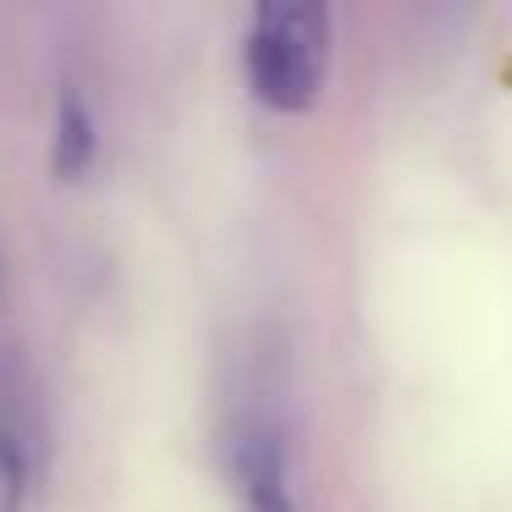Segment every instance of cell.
<instances>
[{"instance_id": "obj_4", "label": "cell", "mask_w": 512, "mask_h": 512, "mask_svg": "<svg viewBox=\"0 0 512 512\" xmlns=\"http://www.w3.org/2000/svg\"><path fill=\"white\" fill-rule=\"evenodd\" d=\"M28 507V457L6 424H0V512H23Z\"/></svg>"}, {"instance_id": "obj_3", "label": "cell", "mask_w": 512, "mask_h": 512, "mask_svg": "<svg viewBox=\"0 0 512 512\" xmlns=\"http://www.w3.org/2000/svg\"><path fill=\"white\" fill-rule=\"evenodd\" d=\"M94 160H100V122H94V105L83 100V89L67 83L50 111V171L61 182H78Z\"/></svg>"}, {"instance_id": "obj_1", "label": "cell", "mask_w": 512, "mask_h": 512, "mask_svg": "<svg viewBox=\"0 0 512 512\" xmlns=\"http://www.w3.org/2000/svg\"><path fill=\"white\" fill-rule=\"evenodd\" d=\"M331 67V6L292 0V6H259L243 39V72L259 105L270 111H309L325 89Z\"/></svg>"}, {"instance_id": "obj_2", "label": "cell", "mask_w": 512, "mask_h": 512, "mask_svg": "<svg viewBox=\"0 0 512 512\" xmlns=\"http://www.w3.org/2000/svg\"><path fill=\"white\" fill-rule=\"evenodd\" d=\"M232 485L243 496V512H303L298 507V485H292V457H287V435L276 419L265 413H243L232 430Z\"/></svg>"}]
</instances>
